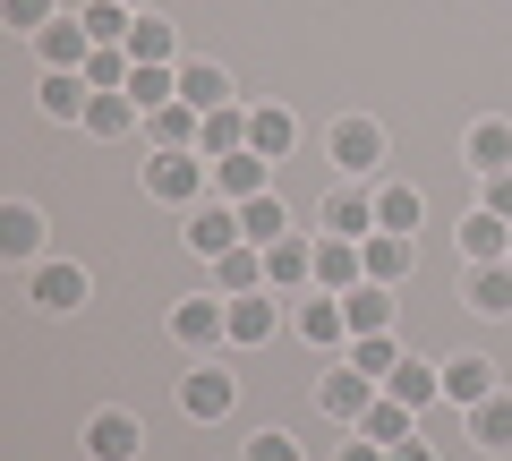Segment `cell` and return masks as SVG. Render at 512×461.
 Masks as SVG:
<instances>
[{"instance_id":"1","label":"cell","mask_w":512,"mask_h":461,"mask_svg":"<svg viewBox=\"0 0 512 461\" xmlns=\"http://www.w3.org/2000/svg\"><path fill=\"white\" fill-rule=\"evenodd\" d=\"M146 188H154L163 205H205V188H214V163H205L197 146H188V154H154V163H146Z\"/></svg>"},{"instance_id":"2","label":"cell","mask_w":512,"mask_h":461,"mask_svg":"<svg viewBox=\"0 0 512 461\" xmlns=\"http://www.w3.org/2000/svg\"><path fill=\"white\" fill-rule=\"evenodd\" d=\"M376 376H359V368H350V359H342V368H325V385H316V410H325V419H342V427H359L367 419V410H376Z\"/></svg>"},{"instance_id":"3","label":"cell","mask_w":512,"mask_h":461,"mask_svg":"<svg viewBox=\"0 0 512 461\" xmlns=\"http://www.w3.org/2000/svg\"><path fill=\"white\" fill-rule=\"evenodd\" d=\"M453 240H461V265H504V257H512V222L487 214V205H470Z\"/></svg>"},{"instance_id":"4","label":"cell","mask_w":512,"mask_h":461,"mask_svg":"<svg viewBox=\"0 0 512 461\" xmlns=\"http://www.w3.org/2000/svg\"><path fill=\"white\" fill-rule=\"evenodd\" d=\"M171 342H188V351L231 342V308H222V299H180V308H171Z\"/></svg>"},{"instance_id":"5","label":"cell","mask_w":512,"mask_h":461,"mask_svg":"<svg viewBox=\"0 0 512 461\" xmlns=\"http://www.w3.org/2000/svg\"><path fill=\"white\" fill-rule=\"evenodd\" d=\"M197 257H231L239 248V205H188V231H180Z\"/></svg>"},{"instance_id":"6","label":"cell","mask_w":512,"mask_h":461,"mask_svg":"<svg viewBox=\"0 0 512 461\" xmlns=\"http://www.w3.org/2000/svg\"><path fill=\"white\" fill-rule=\"evenodd\" d=\"M265 180H274V163H265V154H222V163H214V197L222 205H248V197H265Z\"/></svg>"},{"instance_id":"7","label":"cell","mask_w":512,"mask_h":461,"mask_svg":"<svg viewBox=\"0 0 512 461\" xmlns=\"http://www.w3.org/2000/svg\"><path fill=\"white\" fill-rule=\"evenodd\" d=\"M137 444H146V427L128 419V410H94L86 419V453L94 461H137Z\"/></svg>"},{"instance_id":"8","label":"cell","mask_w":512,"mask_h":461,"mask_svg":"<svg viewBox=\"0 0 512 461\" xmlns=\"http://www.w3.org/2000/svg\"><path fill=\"white\" fill-rule=\"evenodd\" d=\"M231 402H239L231 368H188V376H180V410H188V419H222Z\"/></svg>"},{"instance_id":"9","label":"cell","mask_w":512,"mask_h":461,"mask_svg":"<svg viewBox=\"0 0 512 461\" xmlns=\"http://www.w3.org/2000/svg\"><path fill=\"white\" fill-rule=\"evenodd\" d=\"M359 257H367V282H410V265H419V248H410V231H376V240H359Z\"/></svg>"},{"instance_id":"10","label":"cell","mask_w":512,"mask_h":461,"mask_svg":"<svg viewBox=\"0 0 512 461\" xmlns=\"http://www.w3.org/2000/svg\"><path fill=\"white\" fill-rule=\"evenodd\" d=\"M35 52H43V69H86V60H94V35L77 26V9H69V18H52V26L35 35Z\"/></svg>"},{"instance_id":"11","label":"cell","mask_w":512,"mask_h":461,"mask_svg":"<svg viewBox=\"0 0 512 461\" xmlns=\"http://www.w3.org/2000/svg\"><path fill=\"white\" fill-rule=\"evenodd\" d=\"M325 231L333 240H376V197H367V188H333L325 197Z\"/></svg>"},{"instance_id":"12","label":"cell","mask_w":512,"mask_h":461,"mask_svg":"<svg viewBox=\"0 0 512 461\" xmlns=\"http://www.w3.org/2000/svg\"><path fill=\"white\" fill-rule=\"evenodd\" d=\"M291 333L299 342H316V351H333V342H350V316H342V299H299V316H291Z\"/></svg>"},{"instance_id":"13","label":"cell","mask_w":512,"mask_h":461,"mask_svg":"<svg viewBox=\"0 0 512 461\" xmlns=\"http://www.w3.org/2000/svg\"><path fill=\"white\" fill-rule=\"evenodd\" d=\"M197 129H205V111H197V103H163V111H146L154 154H188V146H197Z\"/></svg>"},{"instance_id":"14","label":"cell","mask_w":512,"mask_h":461,"mask_svg":"<svg viewBox=\"0 0 512 461\" xmlns=\"http://www.w3.org/2000/svg\"><path fill=\"white\" fill-rule=\"evenodd\" d=\"M333 163L342 171H376L384 163V129L376 120H333Z\"/></svg>"},{"instance_id":"15","label":"cell","mask_w":512,"mask_h":461,"mask_svg":"<svg viewBox=\"0 0 512 461\" xmlns=\"http://www.w3.org/2000/svg\"><path fill=\"white\" fill-rule=\"evenodd\" d=\"M359 282H367L359 240H325V248H316V291H333V299H342V291H359Z\"/></svg>"},{"instance_id":"16","label":"cell","mask_w":512,"mask_h":461,"mask_svg":"<svg viewBox=\"0 0 512 461\" xmlns=\"http://www.w3.org/2000/svg\"><path fill=\"white\" fill-rule=\"evenodd\" d=\"M86 103H94L86 69H43V120H86Z\"/></svg>"},{"instance_id":"17","label":"cell","mask_w":512,"mask_h":461,"mask_svg":"<svg viewBox=\"0 0 512 461\" xmlns=\"http://www.w3.org/2000/svg\"><path fill=\"white\" fill-rule=\"evenodd\" d=\"M35 308L77 316V308H86V265H43V274H35Z\"/></svg>"},{"instance_id":"18","label":"cell","mask_w":512,"mask_h":461,"mask_svg":"<svg viewBox=\"0 0 512 461\" xmlns=\"http://www.w3.org/2000/svg\"><path fill=\"white\" fill-rule=\"evenodd\" d=\"M495 393V359H444V402L453 410H478Z\"/></svg>"},{"instance_id":"19","label":"cell","mask_w":512,"mask_h":461,"mask_svg":"<svg viewBox=\"0 0 512 461\" xmlns=\"http://www.w3.org/2000/svg\"><path fill=\"white\" fill-rule=\"evenodd\" d=\"M180 103L222 111V103H231V69H222V60H180Z\"/></svg>"},{"instance_id":"20","label":"cell","mask_w":512,"mask_h":461,"mask_svg":"<svg viewBox=\"0 0 512 461\" xmlns=\"http://www.w3.org/2000/svg\"><path fill=\"white\" fill-rule=\"evenodd\" d=\"M384 393H393L402 410H436V402H444V368H419V359H402V368L384 376Z\"/></svg>"},{"instance_id":"21","label":"cell","mask_w":512,"mask_h":461,"mask_svg":"<svg viewBox=\"0 0 512 461\" xmlns=\"http://www.w3.org/2000/svg\"><path fill=\"white\" fill-rule=\"evenodd\" d=\"M239 240H248V248H274V240H291V214H282V197H274V188L239 205Z\"/></svg>"},{"instance_id":"22","label":"cell","mask_w":512,"mask_h":461,"mask_svg":"<svg viewBox=\"0 0 512 461\" xmlns=\"http://www.w3.org/2000/svg\"><path fill=\"white\" fill-rule=\"evenodd\" d=\"M35 248H43V214H35V205H0V257H9V265H26V257H35Z\"/></svg>"},{"instance_id":"23","label":"cell","mask_w":512,"mask_h":461,"mask_svg":"<svg viewBox=\"0 0 512 461\" xmlns=\"http://www.w3.org/2000/svg\"><path fill=\"white\" fill-rule=\"evenodd\" d=\"M171 52H180V26H163V18L137 9V26H128V60H137V69H171Z\"/></svg>"},{"instance_id":"24","label":"cell","mask_w":512,"mask_h":461,"mask_svg":"<svg viewBox=\"0 0 512 461\" xmlns=\"http://www.w3.org/2000/svg\"><path fill=\"white\" fill-rule=\"evenodd\" d=\"M248 146L265 154V163H282V154L299 146V120H291V111H274V103H256L248 111Z\"/></svg>"},{"instance_id":"25","label":"cell","mask_w":512,"mask_h":461,"mask_svg":"<svg viewBox=\"0 0 512 461\" xmlns=\"http://www.w3.org/2000/svg\"><path fill=\"white\" fill-rule=\"evenodd\" d=\"M197 154H248V111L239 103H222V111H205V129H197Z\"/></svg>"},{"instance_id":"26","label":"cell","mask_w":512,"mask_h":461,"mask_svg":"<svg viewBox=\"0 0 512 461\" xmlns=\"http://www.w3.org/2000/svg\"><path fill=\"white\" fill-rule=\"evenodd\" d=\"M214 291H222V299H239V291H265V248H248V240H239L231 257H214Z\"/></svg>"},{"instance_id":"27","label":"cell","mask_w":512,"mask_h":461,"mask_svg":"<svg viewBox=\"0 0 512 461\" xmlns=\"http://www.w3.org/2000/svg\"><path fill=\"white\" fill-rule=\"evenodd\" d=\"M461 299H470L478 316H512V265H470Z\"/></svg>"},{"instance_id":"28","label":"cell","mask_w":512,"mask_h":461,"mask_svg":"<svg viewBox=\"0 0 512 461\" xmlns=\"http://www.w3.org/2000/svg\"><path fill=\"white\" fill-rule=\"evenodd\" d=\"M359 436H376L384 453H393V444H410V436H419V410H402L393 393H376V410L359 419Z\"/></svg>"},{"instance_id":"29","label":"cell","mask_w":512,"mask_h":461,"mask_svg":"<svg viewBox=\"0 0 512 461\" xmlns=\"http://www.w3.org/2000/svg\"><path fill=\"white\" fill-rule=\"evenodd\" d=\"M470 436H478V453H512V393H487L470 410Z\"/></svg>"},{"instance_id":"30","label":"cell","mask_w":512,"mask_h":461,"mask_svg":"<svg viewBox=\"0 0 512 461\" xmlns=\"http://www.w3.org/2000/svg\"><path fill=\"white\" fill-rule=\"evenodd\" d=\"M265 282H282V291L316 282V248L308 240H274V248H265Z\"/></svg>"},{"instance_id":"31","label":"cell","mask_w":512,"mask_h":461,"mask_svg":"<svg viewBox=\"0 0 512 461\" xmlns=\"http://www.w3.org/2000/svg\"><path fill=\"white\" fill-rule=\"evenodd\" d=\"M342 316H350V333H384L393 325V291L384 282H359V291H342Z\"/></svg>"},{"instance_id":"32","label":"cell","mask_w":512,"mask_h":461,"mask_svg":"<svg viewBox=\"0 0 512 461\" xmlns=\"http://www.w3.org/2000/svg\"><path fill=\"white\" fill-rule=\"evenodd\" d=\"M470 171H512V120H478L470 129Z\"/></svg>"},{"instance_id":"33","label":"cell","mask_w":512,"mask_h":461,"mask_svg":"<svg viewBox=\"0 0 512 461\" xmlns=\"http://www.w3.org/2000/svg\"><path fill=\"white\" fill-rule=\"evenodd\" d=\"M419 214H427V197H419V188H402V180H393V188H376V231H419Z\"/></svg>"},{"instance_id":"34","label":"cell","mask_w":512,"mask_h":461,"mask_svg":"<svg viewBox=\"0 0 512 461\" xmlns=\"http://www.w3.org/2000/svg\"><path fill=\"white\" fill-rule=\"evenodd\" d=\"M231 342H274V299H265V291H239L231 299Z\"/></svg>"},{"instance_id":"35","label":"cell","mask_w":512,"mask_h":461,"mask_svg":"<svg viewBox=\"0 0 512 461\" xmlns=\"http://www.w3.org/2000/svg\"><path fill=\"white\" fill-rule=\"evenodd\" d=\"M77 26H86L94 43H128V26H137V9H120V0H77Z\"/></svg>"},{"instance_id":"36","label":"cell","mask_w":512,"mask_h":461,"mask_svg":"<svg viewBox=\"0 0 512 461\" xmlns=\"http://www.w3.org/2000/svg\"><path fill=\"white\" fill-rule=\"evenodd\" d=\"M137 120H146V111L128 103V94H94V103H86V137H128Z\"/></svg>"},{"instance_id":"37","label":"cell","mask_w":512,"mask_h":461,"mask_svg":"<svg viewBox=\"0 0 512 461\" xmlns=\"http://www.w3.org/2000/svg\"><path fill=\"white\" fill-rule=\"evenodd\" d=\"M350 368H359V376H376V385H384V376L402 368V351H393V333H350Z\"/></svg>"},{"instance_id":"38","label":"cell","mask_w":512,"mask_h":461,"mask_svg":"<svg viewBox=\"0 0 512 461\" xmlns=\"http://www.w3.org/2000/svg\"><path fill=\"white\" fill-rule=\"evenodd\" d=\"M128 103H137V111L180 103V69H137V77H128Z\"/></svg>"},{"instance_id":"39","label":"cell","mask_w":512,"mask_h":461,"mask_svg":"<svg viewBox=\"0 0 512 461\" xmlns=\"http://www.w3.org/2000/svg\"><path fill=\"white\" fill-rule=\"evenodd\" d=\"M248 461H299V444L282 436V427H256V436H248Z\"/></svg>"},{"instance_id":"40","label":"cell","mask_w":512,"mask_h":461,"mask_svg":"<svg viewBox=\"0 0 512 461\" xmlns=\"http://www.w3.org/2000/svg\"><path fill=\"white\" fill-rule=\"evenodd\" d=\"M0 18L26 26V35H43V26H52V0H0Z\"/></svg>"},{"instance_id":"41","label":"cell","mask_w":512,"mask_h":461,"mask_svg":"<svg viewBox=\"0 0 512 461\" xmlns=\"http://www.w3.org/2000/svg\"><path fill=\"white\" fill-rule=\"evenodd\" d=\"M487 214L512 222V171H487Z\"/></svg>"},{"instance_id":"42","label":"cell","mask_w":512,"mask_h":461,"mask_svg":"<svg viewBox=\"0 0 512 461\" xmlns=\"http://www.w3.org/2000/svg\"><path fill=\"white\" fill-rule=\"evenodd\" d=\"M333 461H393V453H384L376 436H350V444H342V453H333Z\"/></svg>"},{"instance_id":"43","label":"cell","mask_w":512,"mask_h":461,"mask_svg":"<svg viewBox=\"0 0 512 461\" xmlns=\"http://www.w3.org/2000/svg\"><path fill=\"white\" fill-rule=\"evenodd\" d=\"M393 461H436V453H427V444L410 436V444H393Z\"/></svg>"},{"instance_id":"44","label":"cell","mask_w":512,"mask_h":461,"mask_svg":"<svg viewBox=\"0 0 512 461\" xmlns=\"http://www.w3.org/2000/svg\"><path fill=\"white\" fill-rule=\"evenodd\" d=\"M120 9H146V0H120Z\"/></svg>"},{"instance_id":"45","label":"cell","mask_w":512,"mask_h":461,"mask_svg":"<svg viewBox=\"0 0 512 461\" xmlns=\"http://www.w3.org/2000/svg\"><path fill=\"white\" fill-rule=\"evenodd\" d=\"M504 265H512V257H504Z\"/></svg>"}]
</instances>
